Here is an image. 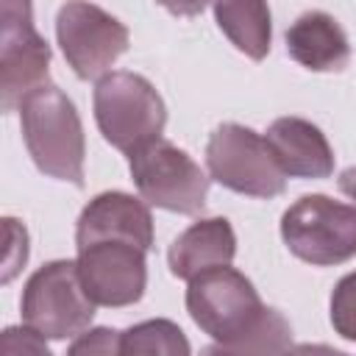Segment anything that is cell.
Returning a JSON list of instances; mask_svg holds the SVG:
<instances>
[{"label": "cell", "instance_id": "1", "mask_svg": "<svg viewBox=\"0 0 356 356\" xmlns=\"http://www.w3.org/2000/svg\"><path fill=\"white\" fill-rule=\"evenodd\" d=\"M19 128L42 175L83 186L86 136L81 114L64 89L47 83L31 92L19 106Z\"/></svg>", "mask_w": 356, "mask_h": 356}, {"label": "cell", "instance_id": "2", "mask_svg": "<svg viewBox=\"0 0 356 356\" xmlns=\"http://www.w3.org/2000/svg\"><path fill=\"white\" fill-rule=\"evenodd\" d=\"M92 108L103 139L125 156L161 139L167 125V106L156 86L128 70H114L95 83Z\"/></svg>", "mask_w": 356, "mask_h": 356}, {"label": "cell", "instance_id": "3", "mask_svg": "<svg viewBox=\"0 0 356 356\" xmlns=\"http://www.w3.org/2000/svg\"><path fill=\"white\" fill-rule=\"evenodd\" d=\"M286 250L312 267H337L356 256V206L328 195H303L281 217Z\"/></svg>", "mask_w": 356, "mask_h": 356}, {"label": "cell", "instance_id": "4", "mask_svg": "<svg viewBox=\"0 0 356 356\" xmlns=\"http://www.w3.org/2000/svg\"><path fill=\"white\" fill-rule=\"evenodd\" d=\"M206 167L211 181L236 195L270 200L286 189V172L267 139L239 122H222L211 131L206 142Z\"/></svg>", "mask_w": 356, "mask_h": 356}, {"label": "cell", "instance_id": "5", "mask_svg": "<svg viewBox=\"0 0 356 356\" xmlns=\"http://www.w3.org/2000/svg\"><path fill=\"white\" fill-rule=\"evenodd\" d=\"M19 314L22 323L44 339H67L89 331L95 303L81 284L78 264L72 259H53L42 264L22 286Z\"/></svg>", "mask_w": 356, "mask_h": 356}, {"label": "cell", "instance_id": "6", "mask_svg": "<svg viewBox=\"0 0 356 356\" xmlns=\"http://www.w3.org/2000/svg\"><path fill=\"white\" fill-rule=\"evenodd\" d=\"M264 309L267 306L261 303L253 281L234 267L200 273L186 286L189 317L222 348L239 342L256 325Z\"/></svg>", "mask_w": 356, "mask_h": 356}, {"label": "cell", "instance_id": "7", "mask_svg": "<svg viewBox=\"0 0 356 356\" xmlns=\"http://www.w3.org/2000/svg\"><path fill=\"white\" fill-rule=\"evenodd\" d=\"M128 170L147 206L175 214H200L206 209L211 178L178 145L156 139L128 156Z\"/></svg>", "mask_w": 356, "mask_h": 356}, {"label": "cell", "instance_id": "8", "mask_svg": "<svg viewBox=\"0 0 356 356\" xmlns=\"http://www.w3.org/2000/svg\"><path fill=\"white\" fill-rule=\"evenodd\" d=\"M50 44L33 25L31 3H0V108L19 111L22 100L50 83Z\"/></svg>", "mask_w": 356, "mask_h": 356}, {"label": "cell", "instance_id": "9", "mask_svg": "<svg viewBox=\"0 0 356 356\" xmlns=\"http://www.w3.org/2000/svg\"><path fill=\"white\" fill-rule=\"evenodd\" d=\"M58 47L81 81H100L128 50V28L95 3H64L56 14Z\"/></svg>", "mask_w": 356, "mask_h": 356}, {"label": "cell", "instance_id": "10", "mask_svg": "<svg viewBox=\"0 0 356 356\" xmlns=\"http://www.w3.org/2000/svg\"><path fill=\"white\" fill-rule=\"evenodd\" d=\"M147 250L108 239L78 250V275L95 306L122 309L142 300L147 289Z\"/></svg>", "mask_w": 356, "mask_h": 356}, {"label": "cell", "instance_id": "11", "mask_svg": "<svg viewBox=\"0 0 356 356\" xmlns=\"http://www.w3.org/2000/svg\"><path fill=\"white\" fill-rule=\"evenodd\" d=\"M108 239L131 242L142 250H150L156 239L150 206L142 197H134L120 189L95 195L75 222V248L81 250L86 245Z\"/></svg>", "mask_w": 356, "mask_h": 356}, {"label": "cell", "instance_id": "12", "mask_svg": "<svg viewBox=\"0 0 356 356\" xmlns=\"http://www.w3.org/2000/svg\"><path fill=\"white\" fill-rule=\"evenodd\" d=\"M286 178H331L334 150L325 134L303 117H278L264 134Z\"/></svg>", "mask_w": 356, "mask_h": 356}, {"label": "cell", "instance_id": "13", "mask_svg": "<svg viewBox=\"0 0 356 356\" xmlns=\"http://www.w3.org/2000/svg\"><path fill=\"white\" fill-rule=\"evenodd\" d=\"M234 256H236V234L231 222L225 217H203L172 239L167 250V264L175 278L192 281L200 273L231 267Z\"/></svg>", "mask_w": 356, "mask_h": 356}, {"label": "cell", "instance_id": "14", "mask_svg": "<svg viewBox=\"0 0 356 356\" xmlns=\"http://www.w3.org/2000/svg\"><path fill=\"white\" fill-rule=\"evenodd\" d=\"M292 61L312 72H339L350 61V42L342 25L320 8L303 11L284 33Z\"/></svg>", "mask_w": 356, "mask_h": 356}, {"label": "cell", "instance_id": "15", "mask_svg": "<svg viewBox=\"0 0 356 356\" xmlns=\"http://www.w3.org/2000/svg\"><path fill=\"white\" fill-rule=\"evenodd\" d=\"M220 31L228 42L253 61L267 58L273 25H270V6L259 0H222L211 6Z\"/></svg>", "mask_w": 356, "mask_h": 356}, {"label": "cell", "instance_id": "16", "mask_svg": "<svg viewBox=\"0 0 356 356\" xmlns=\"http://www.w3.org/2000/svg\"><path fill=\"white\" fill-rule=\"evenodd\" d=\"M122 356H192V345L178 323L153 317L134 323L120 337Z\"/></svg>", "mask_w": 356, "mask_h": 356}, {"label": "cell", "instance_id": "17", "mask_svg": "<svg viewBox=\"0 0 356 356\" xmlns=\"http://www.w3.org/2000/svg\"><path fill=\"white\" fill-rule=\"evenodd\" d=\"M292 325L278 309H264L256 325L234 342L228 350L236 356H289L292 353Z\"/></svg>", "mask_w": 356, "mask_h": 356}, {"label": "cell", "instance_id": "18", "mask_svg": "<svg viewBox=\"0 0 356 356\" xmlns=\"http://www.w3.org/2000/svg\"><path fill=\"white\" fill-rule=\"evenodd\" d=\"M328 317L342 339L356 342V270L337 281L328 300Z\"/></svg>", "mask_w": 356, "mask_h": 356}, {"label": "cell", "instance_id": "19", "mask_svg": "<svg viewBox=\"0 0 356 356\" xmlns=\"http://www.w3.org/2000/svg\"><path fill=\"white\" fill-rule=\"evenodd\" d=\"M0 356H53L47 339L28 325H8L0 334Z\"/></svg>", "mask_w": 356, "mask_h": 356}, {"label": "cell", "instance_id": "20", "mask_svg": "<svg viewBox=\"0 0 356 356\" xmlns=\"http://www.w3.org/2000/svg\"><path fill=\"white\" fill-rule=\"evenodd\" d=\"M120 337H122V331H114L108 325L89 328L72 339V345L67 348V356H122Z\"/></svg>", "mask_w": 356, "mask_h": 356}, {"label": "cell", "instance_id": "21", "mask_svg": "<svg viewBox=\"0 0 356 356\" xmlns=\"http://www.w3.org/2000/svg\"><path fill=\"white\" fill-rule=\"evenodd\" d=\"M289 356H348L331 345H323V342H303V345H295Z\"/></svg>", "mask_w": 356, "mask_h": 356}, {"label": "cell", "instance_id": "22", "mask_svg": "<svg viewBox=\"0 0 356 356\" xmlns=\"http://www.w3.org/2000/svg\"><path fill=\"white\" fill-rule=\"evenodd\" d=\"M337 186H339V192H342V195H348V197L356 203V164L339 172V178H337Z\"/></svg>", "mask_w": 356, "mask_h": 356}, {"label": "cell", "instance_id": "23", "mask_svg": "<svg viewBox=\"0 0 356 356\" xmlns=\"http://www.w3.org/2000/svg\"><path fill=\"white\" fill-rule=\"evenodd\" d=\"M200 356H236V353H231V350L222 348V345H209V348H203Z\"/></svg>", "mask_w": 356, "mask_h": 356}]
</instances>
